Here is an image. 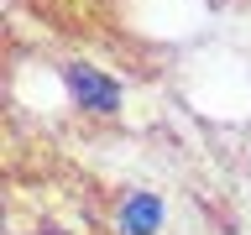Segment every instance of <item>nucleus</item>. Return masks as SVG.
<instances>
[{"instance_id": "1", "label": "nucleus", "mask_w": 251, "mask_h": 235, "mask_svg": "<svg viewBox=\"0 0 251 235\" xmlns=\"http://www.w3.org/2000/svg\"><path fill=\"white\" fill-rule=\"evenodd\" d=\"M178 99L209 125L251 120V58L230 42H199L178 63Z\"/></svg>"}, {"instance_id": "3", "label": "nucleus", "mask_w": 251, "mask_h": 235, "mask_svg": "<svg viewBox=\"0 0 251 235\" xmlns=\"http://www.w3.org/2000/svg\"><path fill=\"white\" fill-rule=\"evenodd\" d=\"M11 105L21 110V115H37L42 125L63 120V115H78L63 63H47V58H16V68H11Z\"/></svg>"}, {"instance_id": "5", "label": "nucleus", "mask_w": 251, "mask_h": 235, "mask_svg": "<svg viewBox=\"0 0 251 235\" xmlns=\"http://www.w3.org/2000/svg\"><path fill=\"white\" fill-rule=\"evenodd\" d=\"M63 73H68V89H74V110L78 115H89V120H115L126 110V84L115 73H105L100 63L68 58Z\"/></svg>"}, {"instance_id": "2", "label": "nucleus", "mask_w": 251, "mask_h": 235, "mask_svg": "<svg viewBox=\"0 0 251 235\" xmlns=\"http://www.w3.org/2000/svg\"><path fill=\"white\" fill-rule=\"evenodd\" d=\"M215 0H121V26L152 47H199Z\"/></svg>"}, {"instance_id": "4", "label": "nucleus", "mask_w": 251, "mask_h": 235, "mask_svg": "<svg viewBox=\"0 0 251 235\" xmlns=\"http://www.w3.org/2000/svg\"><path fill=\"white\" fill-rule=\"evenodd\" d=\"M168 219H173L168 193L131 183V188H115L105 225H110V235H168Z\"/></svg>"}]
</instances>
